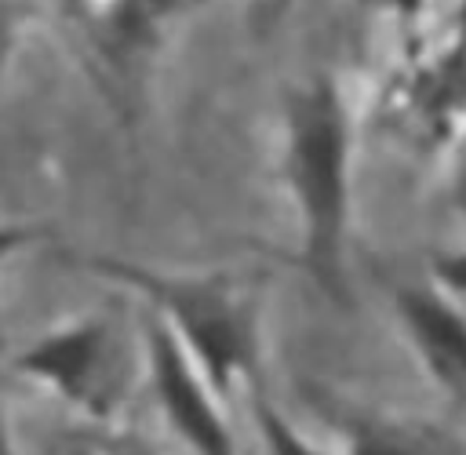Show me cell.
<instances>
[{
  "label": "cell",
  "mask_w": 466,
  "mask_h": 455,
  "mask_svg": "<svg viewBox=\"0 0 466 455\" xmlns=\"http://www.w3.org/2000/svg\"><path fill=\"white\" fill-rule=\"evenodd\" d=\"M368 4L371 7H382V11H393L400 18H415L426 7V0H368Z\"/></svg>",
  "instance_id": "5bb4252c"
},
{
  "label": "cell",
  "mask_w": 466,
  "mask_h": 455,
  "mask_svg": "<svg viewBox=\"0 0 466 455\" xmlns=\"http://www.w3.org/2000/svg\"><path fill=\"white\" fill-rule=\"evenodd\" d=\"M142 360L164 422L193 455H240L222 397L149 309H142Z\"/></svg>",
  "instance_id": "277c9868"
},
{
  "label": "cell",
  "mask_w": 466,
  "mask_h": 455,
  "mask_svg": "<svg viewBox=\"0 0 466 455\" xmlns=\"http://www.w3.org/2000/svg\"><path fill=\"white\" fill-rule=\"evenodd\" d=\"M350 455H426V448L415 444L411 437L397 433V430L357 426L350 433Z\"/></svg>",
  "instance_id": "9c48e42d"
},
{
  "label": "cell",
  "mask_w": 466,
  "mask_h": 455,
  "mask_svg": "<svg viewBox=\"0 0 466 455\" xmlns=\"http://www.w3.org/2000/svg\"><path fill=\"white\" fill-rule=\"evenodd\" d=\"M91 273L135 291L197 364L208 386L226 400L244 379H255L262 349V306L255 284L233 273H167L142 262L87 255Z\"/></svg>",
  "instance_id": "6da1fadb"
},
{
  "label": "cell",
  "mask_w": 466,
  "mask_h": 455,
  "mask_svg": "<svg viewBox=\"0 0 466 455\" xmlns=\"http://www.w3.org/2000/svg\"><path fill=\"white\" fill-rule=\"evenodd\" d=\"M459 36L466 40V0H462V7H459Z\"/></svg>",
  "instance_id": "2e32d148"
},
{
  "label": "cell",
  "mask_w": 466,
  "mask_h": 455,
  "mask_svg": "<svg viewBox=\"0 0 466 455\" xmlns=\"http://www.w3.org/2000/svg\"><path fill=\"white\" fill-rule=\"evenodd\" d=\"M437 277H441V284H448L451 291L466 295V251L444 255V258L437 262Z\"/></svg>",
  "instance_id": "4fadbf2b"
},
{
  "label": "cell",
  "mask_w": 466,
  "mask_h": 455,
  "mask_svg": "<svg viewBox=\"0 0 466 455\" xmlns=\"http://www.w3.org/2000/svg\"><path fill=\"white\" fill-rule=\"evenodd\" d=\"M80 455H157L149 444H142V440H131V437H116V433H98V437H91L84 448H80Z\"/></svg>",
  "instance_id": "7c38bea8"
},
{
  "label": "cell",
  "mask_w": 466,
  "mask_h": 455,
  "mask_svg": "<svg viewBox=\"0 0 466 455\" xmlns=\"http://www.w3.org/2000/svg\"><path fill=\"white\" fill-rule=\"evenodd\" d=\"M397 313L400 324L422 357L426 371L459 400H466V317L462 309L433 291V288H397Z\"/></svg>",
  "instance_id": "8992f818"
},
{
  "label": "cell",
  "mask_w": 466,
  "mask_h": 455,
  "mask_svg": "<svg viewBox=\"0 0 466 455\" xmlns=\"http://www.w3.org/2000/svg\"><path fill=\"white\" fill-rule=\"evenodd\" d=\"M11 371L47 389L95 426H109L127 393V349L120 324L102 313H76L36 331L11 353Z\"/></svg>",
  "instance_id": "3957f363"
},
{
  "label": "cell",
  "mask_w": 466,
  "mask_h": 455,
  "mask_svg": "<svg viewBox=\"0 0 466 455\" xmlns=\"http://www.w3.org/2000/svg\"><path fill=\"white\" fill-rule=\"evenodd\" d=\"M76 36L116 76H127L142 62L178 0H62Z\"/></svg>",
  "instance_id": "5b68a950"
},
{
  "label": "cell",
  "mask_w": 466,
  "mask_h": 455,
  "mask_svg": "<svg viewBox=\"0 0 466 455\" xmlns=\"http://www.w3.org/2000/svg\"><path fill=\"white\" fill-rule=\"evenodd\" d=\"M251 411H255V422H258V437L266 444L269 455H328L324 448H317L299 426L288 422V415L262 393H255L251 400Z\"/></svg>",
  "instance_id": "ba28073f"
},
{
  "label": "cell",
  "mask_w": 466,
  "mask_h": 455,
  "mask_svg": "<svg viewBox=\"0 0 466 455\" xmlns=\"http://www.w3.org/2000/svg\"><path fill=\"white\" fill-rule=\"evenodd\" d=\"M411 102L430 120L433 131H448L466 106V40L455 36V47L415 69Z\"/></svg>",
  "instance_id": "52a82bcc"
},
{
  "label": "cell",
  "mask_w": 466,
  "mask_h": 455,
  "mask_svg": "<svg viewBox=\"0 0 466 455\" xmlns=\"http://www.w3.org/2000/svg\"><path fill=\"white\" fill-rule=\"evenodd\" d=\"M0 455H18V444H15V430L7 422V411L0 404Z\"/></svg>",
  "instance_id": "9a60e30c"
},
{
  "label": "cell",
  "mask_w": 466,
  "mask_h": 455,
  "mask_svg": "<svg viewBox=\"0 0 466 455\" xmlns=\"http://www.w3.org/2000/svg\"><path fill=\"white\" fill-rule=\"evenodd\" d=\"M18 47H22V18L7 7H0V84L7 80L15 58H18Z\"/></svg>",
  "instance_id": "8fae6325"
},
{
  "label": "cell",
  "mask_w": 466,
  "mask_h": 455,
  "mask_svg": "<svg viewBox=\"0 0 466 455\" xmlns=\"http://www.w3.org/2000/svg\"><path fill=\"white\" fill-rule=\"evenodd\" d=\"M47 237H51V233H47L44 226H36V222H25V218H0V269H4L11 258L25 255L29 248L44 244Z\"/></svg>",
  "instance_id": "30bf717a"
},
{
  "label": "cell",
  "mask_w": 466,
  "mask_h": 455,
  "mask_svg": "<svg viewBox=\"0 0 466 455\" xmlns=\"http://www.w3.org/2000/svg\"><path fill=\"white\" fill-rule=\"evenodd\" d=\"M350 116L331 76H313L288 102V182L302 218V262L313 280L339 291L350 207Z\"/></svg>",
  "instance_id": "7a4b0ae2"
}]
</instances>
